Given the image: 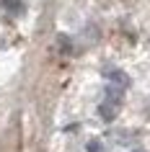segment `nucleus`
Instances as JSON below:
<instances>
[{"label":"nucleus","mask_w":150,"mask_h":152,"mask_svg":"<svg viewBox=\"0 0 150 152\" xmlns=\"http://www.w3.org/2000/svg\"><path fill=\"white\" fill-rule=\"evenodd\" d=\"M106 77H109L111 83H117V85H119L122 90H124L127 85H129V77H127V75H124L122 70H106Z\"/></svg>","instance_id":"obj_1"},{"label":"nucleus","mask_w":150,"mask_h":152,"mask_svg":"<svg viewBox=\"0 0 150 152\" xmlns=\"http://www.w3.org/2000/svg\"><path fill=\"white\" fill-rule=\"evenodd\" d=\"M134 152H145V150H134Z\"/></svg>","instance_id":"obj_5"},{"label":"nucleus","mask_w":150,"mask_h":152,"mask_svg":"<svg viewBox=\"0 0 150 152\" xmlns=\"http://www.w3.org/2000/svg\"><path fill=\"white\" fill-rule=\"evenodd\" d=\"M114 116H117V106L111 103V101H103V103H101V119L111 121Z\"/></svg>","instance_id":"obj_2"},{"label":"nucleus","mask_w":150,"mask_h":152,"mask_svg":"<svg viewBox=\"0 0 150 152\" xmlns=\"http://www.w3.org/2000/svg\"><path fill=\"white\" fill-rule=\"evenodd\" d=\"M88 150H91V152H101V144H98V142H91V144H88Z\"/></svg>","instance_id":"obj_4"},{"label":"nucleus","mask_w":150,"mask_h":152,"mask_svg":"<svg viewBox=\"0 0 150 152\" xmlns=\"http://www.w3.org/2000/svg\"><path fill=\"white\" fill-rule=\"evenodd\" d=\"M3 3H5V8H8V10H16V13H21V3H18V0H3Z\"/></svg>","instance_id":"obj_3"}]
</instances>
